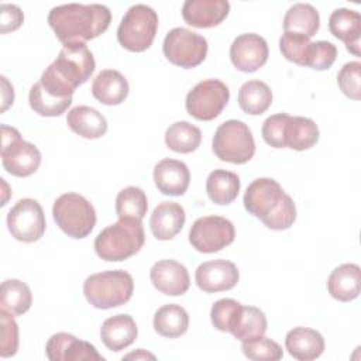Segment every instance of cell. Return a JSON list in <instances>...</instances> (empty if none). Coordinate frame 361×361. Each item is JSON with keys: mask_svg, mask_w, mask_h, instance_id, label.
Masks as SVG:
<instances>
[{"mask_svg": "<svg viewBox=\"0 0 361 361\" xmlns=\"http://www.w3.org/2000/svg\"><path fill=\"white\" fill-rule=\"evenodd\" d=\"M96 68L93 54L85 42L65 44L56 59L42 72L39 85L51 96L71 99Z\"/></svg>", "mask_w": 361, "mask_h": 361, "instance_id": "6da1fadb", "label": "cell"}, {"mask_svg": "<svg viewBox=\"0 0 361 361\" xmlns=\"http://www.w3.org/2000/svg\"><path fill=\"white\" fill-rule=\"evenodd\" d=\"M111 21V11L103 4L69 3L54 7L48 14V24L56 38L65 45L86 42L103 34Z\"/></svg>", "mask_w": 361, "mask_h": 361, "instance_id": "7a4b0ae2", "label": "cell"}, {"mask_svg": "<svg viewBox=\"0 0 361 361\" xmlns=\"http://www.w3.org/2000/svg\"><path fill=\"white\" fill-rule=\"evenodd\" d=\"M245 210L271 230H286L296 220V206L282 186L271 178L252 180L243 199Z\"/></svg>", "mask_w": 361, "mask_h": 361, "instance_id": "3957f363", "label": "cell"}, {"mask_svg": "<svg viewBox=\"0 0 361 361\" xmlns=\"http://www.w3.org/2000/svg\"><path fill=\"white\" fill-rule=\"evenodd\" d=\"M145 243L142 223L134 219H118V221L103 228L94 238L96 254L110 262L124 261L135 255Z\"/></svg>", "mask_w": 361, "mask_h": 361, "instance_id": "277c9868", "label": "cell"}, {"mask_svg": "<svg viewBox=\"0 0 361 361\" xmlns=\"http://www.w3.org/2000/svg\"><path fill=\"white\" fill-rule=\"evenodd\" d=\"M134 292L133 276L123 269L103 271L86 278L83 293L96 309H111L126 305Z\"/></svg>", "mask_w": 361, "mask_h": 361, "instance_id": "5b68a950", "label": "cell"}, {"mask_svg": "<svg viewBox=\"0 0 361 361\" xmlns=\"http://www.w3.org/2000/svg\"><path fill=\"white\" fill-rule=\"evenodd\" d=\"M56 226L72 238H85L96 224V212L92 203L79 193L68 192L56 197L52 206Z\"/></svg>", "mask_w": 361, "mask_h": 361, "instance_id": "8992f818", "label": "cell"}, {"mask_svg": "<svg viewBox=\"0 0 361 361\" xmlns=\"http://www.w3.org/2000/svg\"><path fill=\"white\" fill-rule=\"evenodd\" d=\"M158 30V14L147 4L131 6L117 28V39L123 48L131 52L148 49Z\"/></svg>", "mask_w": 361, "mask_h": 361, "instance_id": "52a82bcc", "label": "cell"}, {"mask_svg": "<svg viewBox=\"0 0 361 361\" xmlns=\"http://www.w3.org/2000/svg\"><path fill=\"white\" fill-rule=\"evenodd\" d=\"M213 152L220 161L245 164L255 154V141L244 121L227 120L220 124L213 135Z\"/></svg>", "mask_w": 361, "mask_h": 361, "instance_id": "ba28073f", "label": "cell"}, {"mask_svg": "<svg viewBox=\"0 0 361 361\" xmlns=\"http://www.w3.org/2000/svg\"><path fill=\"white\" fill-rule=\"evenodd\" d=\"M1 162L4 169L18 178L32 175L41 164L39 149L24 141L14 127L1 124Z\"/></svg>", "mask_w": 361, "mask_h": 361, "instance_id": "9c48e42d", "label": "cell"}, {"mask_svg": "<svg viewBox=\"0 0 361 361\" xmlns=\"http://www.w3.org/2000/svg\"><path fill=\"white\" fill-rule=\"evenodd\" d=\"M207 41L183 27L172 28L164 39L162 51L165 58L180 68L190 69L200 65L207 55Z\"/></svg>", "mask_w": 361, "mask_h": 361, "instance_id": "30bf717a", "label": "cell"}, {"mask_svg": "<svg viewBox=\"0 0 361 361\" xmlns=\"http://www.w3.org/2000/svg\"><path fill=\"white\" fill-rule=\"evenodd\" d=\"M230 99V90L219 79H206L199 82L186 94V111L200 121H210L220 116Z\"/></svg>", "mask_w": 361, "mask_h": 361, "instance_id": "8fae6325", "label": "cell"}, {"mask_svg": "<svg viewBox=\"0 0 361 361\" xmlns=\"http://www.w3.org/2000/svg\"><path fill=\"white\" fill-rule=\"evenodd\" d=\"M235 230L230 220L221 216L199 217L189 230V243L204 254L223 250L234 241Z\"/></svg>", "mask_w": 361, "mask_h": 361, "instance_id": "7c38bea8", "label": "cell"}, {"mask_svg": "<svg viewBox=\"0 0 361 361\" xmlns=\"http://www.w3.org/2000/svg\"><path fill=\"white\" fill-rule=\"evenodd\" d=\"M45 227L44 210L35 199H20L7 213V228L18 241H38L44 235Z\"/></svg>", "mask_w": 361, "mask_h": 361, "instance_id": "4fadbf2b", "label": "cell"}, {"mask_svg": "<svg viewBox=\"0 0 361 361\" xmlns=\"http://www.w3.org/2000/svg\"><path fill=\"white\" fill-rule=\"evenodd\" d=\"M269 49L267 41L254 32L238 35L230 47V59L241 72H255L268 61Z\"/></svg>", "mask_w": 361, "mask_h": 361, "instance_id": "5bb4252c", "label": "cell"}, {"mask_svg": "<svg viewBox=\"0 0 361 361\" xmlns=\"http://www.w3.org/2000/svg\"><path fill=\"white\" fill-rule=\"evenodd\" d=\"M45 353L51 361H104L93 344L69 333L52 334L47 341Z\"/></svg>", "mask_w": 361, "mask_h": 361, "instance_id": "9a60e30c", "label": "cell"}, {"mask_svg": "<svg viewBox=\"0 0 361 361\" xmlns=\"http://www.w3.org/2000/svg\"><path fill=\"white\" fill-rule=\"evenodd\" d=\"M238 279V268L227 259L206 261L200 264L195 272L196 285L206 293L228 290L237 285Z\"/></svg>", "mask_w": 361, "mask_h": 361, "instance_id": "2e32d148", "label": "cell"}, {"mask_svg": "<svg viewBox=\"0 0 361 361\" xmlns=\"http://www.w3.org/2000/svg\"><path fill=\"white\" fill-rule=\"evenodd\" d=\"M152 285L164 295L179 296L188 292L190 286L189 272L185 265L173 259H161L149 271Z\"/></svg>", "mask_w": 361, "mask_h": 361, "instance_id": "e0dca14e", "label": "cell"}, {"mask_svg": "<svg viewBox=\"0 0 361 361\" xmlns=\"http://www.w3.org/2000/svg\"><path fill=\"white\" fill-rule=\"evenodd\" d=\"M154 182L161 193L182 196L189 188L190 172L185 162L164 158L154 166Z\"/></svg>", "mask_w": 361, "mask_h": 361, "instance_id": "ac0fdd59", "label": "cell"}, {"mask_svg": "<svg viewBox=\"0 0 361 361\" xmlns=\"http://www.w3.org/2000/svg\"><path fill=\"white\" fill-rule=\"evenodd\" d=\"M230 11L227 0H186L182 7L183 20L196 28H212L223 23Z\"/></svg>", "mask_w": 361, "mask_h": 361, "instance_id": "d6986e66", "label": "cell"}, {"mask_svg": "<svg viewBox=\"0 0 361 361\" xmlns=\"http://www.w3.org/2000/svg\"><path fill=\"white\" fill-rule=\"evenodd\" d=\"M329 30L340 41L345 44L347 51L360 56L361 16L355 10L337 8L329 17Z\"/></svg>", "mask_w": 361, "mask_h": 361, "instance_id": "ffe728a7", "label": "cell"}, {"mask_svg": "<svg viewBox=\"0 0 361 361\" xmlns=\"http://www.w3.org/2000/svg\"><path fill=\"white\" fill-rule=\"evenodd\" d=\"M185 220V209L179 203L161 202L149 217V228L157 240L166 241L182 230Z\"/></svg>", "mask_w": 361, "mask_h": 361, "instance_id": "44dd1931", "label": "cell"}, {"mask_svg": "<svg viewBox=\"0 0 361 361\" xmlns=\"http://www.w3.org/2000/svg\"><path fill=\"white\" fill-rule=\"evenodd\" d=\"M138 334L135 320L130 314H116L106 319L100 327L102 343L117 353L131 345Z\"/></svg>", "mask_w": 361, "mask_h": 361, "instance_id": "7402d4cb", "label": "cell"}, {"mask_svg": "<svg viewBox=\"0 0 361 361\" xmlns=\"http://www.w3.org/2000/svg\"><path fill=\"white\" fill-rule=\"evenodd\" d=\"M288 353L299 361H312L319 358L324 351L323 336L309 327H295L285 337Z\"/></svg>", "mask_w": 361, "mask_h": 361, "instance_id": "603a6c76", "label": "cell"}, {"mask_svg": "<svg viewBox=\"0 0 361 361\" xmlns=\"http://www.w3.org/2000/svg\"><path fill=\"white\" fill-rule=\"evenodd\" d=\"M128 82L124 75L116 69H104L97 73L92 82V94L106 106H117L128 96Z\"/></svg>", "mask_w": 361, "mask_h": 361, "instance_id": "cb8c5ba5", "label": "cell"}, {"mask_svg": "<svg viewBox=\"0 0 361 361\" xmlns=\"http://www.w3.org/2000/svg\"><path fill=\"white\" fill-rule=\"evenodd\" d=\"M327 290L338 302L354 300L361 290V268L357 264L338 265L327 279Z\"/></svg>", "mask_w": 361, "mask_h": 361, "instance_id": "d4e9b609", "label": "cell"}, {"mask_svg": "<svg viewBox=\"0 0 361 361\" xmlns=\"http://www.w3.org/2000/svg\"><path fill=\"white\" fill-rule=\"evenodd\" d=\"M68 127L78 135L89 140L100 138L107 131L106 117L90 106H76L66 116Z\"/></svg>", "mask_w": 361, "mask_h": 361, "instance_id": "484cf974", "label": "cell"}, {"mask_svg": "<svg viewBox=\"0 0 361 361\" xmlns=\"http://www.w3.org/2000/svg\"><path fill=\"white\" fill-rule=\"evenodd\" d=\"M152 324L159 336L176 338L186 333L189 327V314L176 303L164 305L155 312Z\"/></svg>", "mask_w": 361, "mask_h": 361, "instance_id": "4316f807", "label": "cell"}, {"mask_svg": "<svg viewBox=\"0 0 361 361\" xmlns=\"http://www.w3.org/2000/svg\"><path fill=\"white\" fill-rule=\"evenodd\" d=\"M240 178L237 173L226 169H214L206 179V192L216 204H230L240 192Z\"/></svg>", "mask_w": 361, "mask_h": 361, "instance_id": "83f0119b", "label": "cell"}, {"mask_svg": "<svg viewBox=\"0 0 361 361\" xmlns=\"http://www.w3.org/2000/svg\"><path fill=\"white\" fill-rule=\"evenodd\" d=\"M320 27L319 11L309 3H296L288 8L283 17L285 32H296L313 37Z\"/></svg>", "mask_w": 361, "mask_h": 361, "instance_id": "f1b7e54d", "label": "cell"}, {"mask_svg": "<svg viewBox=\"0 0 361 361\" xmlns=\"http://www.w3.org/2000/svg\"><path fill=\"white\" fill-rule=\"evenodd\" d=\"M319 141V127L309 117H289L285 130V148L305 151Z\"/></svg>", "mask_w": 361, "mask_h": 361, "instance_id": "f546056e", "label": "cell"}, {"mask_svg": "<svg viewBox=\"0 0 361 361\" xmlns=\"http://www.w3.org/2000/svg\"><path fill=\"white\" fill-rule=\"evenodd\" d=\"M272 103V90L262 80H248L238 90L240 109L251 116L265 113Z\"/></svg>", "mask_w": 361, "mask_h": 361, "instance_id": "4dcf8cb0", "label": "cell"}, {"mask_svg": "<svg viewBox=\"0 0 361 361\" xmlns=\"http://www.w3.org/2000/svg\"><path fill=\"white\" fill-rule=\"evenodd\" d=\"M32 303V295L28 285L18 279H6L1 283L0 306L11 316L24 314Z\"/></svg>", "mask_w": 361, "mask_h": 361, "instance_id": "1f68e13d", "label": "cell"}, {"mask_svg": "<svg viewBox=\"0 0 361 361\" xmlns=\"http://www.w3.org/2000/svg\"><path fill=\"white\" fill-rule=\"evenodd\" d=\"M202 141L200 130L189 121H176L165 131V144L179 154H189L197 149Z\"/></svg>", "mask_w": 361, "mask_h": 361, "instance_id": "d6a6232c", "label": "cell"}, {"mask_svg": "<svg viewBox=\"0 0 361 361\" xmlns=\"http://www.w3.org/2000/svg\"><path fill=\"white\" fill-rule=\"evenodd\" d=\"M267 331V317L265 313L254 306H241L231 334L240 340L245 341L252 337L264 336Z\"/></svg>", "mask_w": 361, "mask_h": 361, "instance_id": "836d02e7", "label": "cell"}, {"mask_svg": "<svg viewBox=\"0 0 361 361\" xmlns=\"http://www.w3.org/2000/svg\"><path fill=\"white\" fill-rule=\"evenodd\" d=\"M148 200L141 188L127 186L121 189L116 197V213L118 219H134L142 221L147 214Z\"/></svg>", "mask_w": 361, "mask_h": 361, "instance_id": "e575fe53", "label": "cell"}, {"mask_svg": "<svg viewBox=\"0 0 361 361\" xmlns=\"http://www.w3.org/2000/svg\"><path fill=\"white\" fill-rule=\"evenodd\" d=\"M28 103L30 107L39 116H45V117H56L61 116L62 113L66 111V109L71 106L72 103V97L71 99H58L54 97L51 94H48L39 85V82H37L35 85L31 86L30 93H28Z\"/></svg>", "mask_w": 361, "mask_h": 361, "instance_id": "d590c367", "label": "cell"}, {"mask_svg": "<svg viewBox=\"0 0 361 361\" xmlns=\"http://www.w3.org/2000/svg\"><path fill=\"white\" fill-rule=\"evenodd\" d=\"M310 39L306 35L296 32H283L279 39V49L282 55L300 66H307V59L310 54Z\"/></svg>", "mask_w": 361, "mask_h": 361, "instance_id": "8d00e7d4", "label": "cell"}, {"mask_svg": "<svg viewBox=\"0 0 361 361\" xmlns=\"http://www.w3.org/2000/svg\"><path fill=\"white\" fill-rule=\"evenodd\" d=\"M241 350L247 358L254 361H278L283 357L282 347L276 341L264 336L243 341Z\"/></svg>", "mask_w": 361, "mask_h": 361, "instance_id": "74e56055", "label": "cell"}, {"mask_svg": "<svg viewBox=\"0 0 361 361\" xmlns=\"http://www.w3.org/2000/svg\"><path fill=\"white\" fill-rule=\"evenodd\" d=\"M241 303L231 299V298H224L219 299L214 302L210 310V319L212 324L224 333H230L231 329L234 327V323L237 320L238 312L241 309Z\"/></svg>", "mask_w": 361, "mask_h": 361, "instance_id": "f35d334b", "label": "cell"}, {"mask_svg": "<svg viewBox=\"0 0 361 361\" xmlns=\"http://www.w3.org/2000/svg\"><path fill=\"white\" fill-rule=\"evenodd\" d=\"M337 83L341 92L353 99L360 100L361 97V63L358 61L347 62L337 75Z\"/></svg>", "mask_w": 361, "mask_h": 361, "instance_id": "ab89813d", "label": "cell"}, {"mask_svg": "<svg viewBox=\"0 0 361 361\" xmlns=\"http://www.w3.org/2000/svg\"><path fill=\"white\" fill-rule=\"evenodd\" d=\"M0 357L7 358L18 350V326L13 316L0 310Z\"/></svg>", "mask_w": 361, "mask_h": 361, "instance_id": "60d3db41", "label": "cell"}, {"mask_svg": "<svg viewBox=\"0 0 361 361\" xmlns=\"http://www.w3.org/2000/svg\"><path fill=\"white\" fill-rule=\"evenodd\" d=\"M288 113H278L269 116L261 128L264 141L274 148H285V130L289 120Z\"/></svg>", "mask_w": 361, "mask_h": 361, "instance_id": "b9f144b4", "label": "cell"}, {"mask_svg": "<svg viewBox=\"0 0 361 361\" xmlns=\"http://www.w3.org/2000/svg\"><path fill=\"white\" fill-rule=\"evenodd\" d=\"M337 58V48L329 41H316L310 45L307 66L316 71L329 69Z\"/></svg>", "mask_w": 361, "mask_h": 361, "instance_id": "7bdbcfd3", "label": "cell"}, {"mask_svg": "<svg viewBox=\"0 0 361 361\" xmlns=\"http://www.w3.org/2000/svg\"><path fill=\"white\" fill-rule=\"evenodd\" d=\"M24 21V14L21 8L16 4L3 3L0 6V32L7 34L16 31Z\"/></svg>", "mask_w": 361, "mask_h": 361, "instance_id": "ee69618b", "label": "cell"}, {"mask_svg": "<svg viewBox=\"0 0 361 361\" xmlns=\"http://www.w3.org/2000/svg\"><path fill=\"white\" fill-rule=\"evenodd\" d=\"M0 79H1V113H3L14 102V89L6 76H1Z\"/></svg>", "mask_w": 361, "mask_h": 361, "instance_id": "f6af8a7d", "label": "cell"}, {"mask_svg": "<svg viewBox=\"0 0 361 361\" xmlns=\"http://www.w3.org/2000/svg\"><path fill=\"white\" fill-rule=\"evenodd\" d=\"M126 358H155L152 354H148V353H145L142 348H140L137 353H131V354H128V355H126Z\"/></svg>", "mask_w": 361, "mask_h": 361, "instance_id": "bcb514c9", "label": "cell"}]
</instances>
